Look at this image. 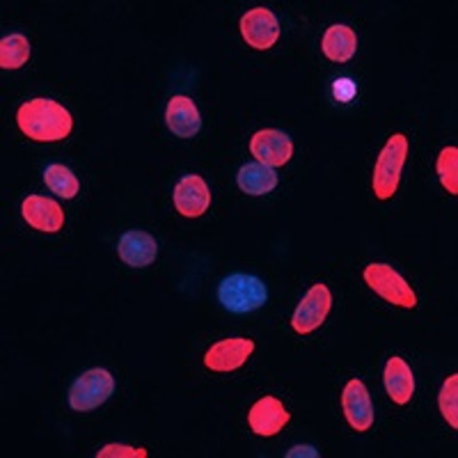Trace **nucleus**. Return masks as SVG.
<instances>
[{"instance_id": "nucleus-17", "label": "nucleus", "mask_w": 458, "mask_h": 458, "mask_svg": "<svg viewBox=\"0 0 458 458\" xmlns=\"http://www.w3.org/2000/svg\"><path fill=\"white\" fill-rule=\"evenodd\" d=\"M323 53L333 63H349L351 57L355 55V48H358V35H355L353 28L344 26V23H335L326 30L323 35Z\"/></svg>"}, {"instance_id": "nucleus-5", "label": "nucleus", "mask_w": 458, "mask_h": 458, "mask_svg": "<svg viewBox=\"0 0 458 458\" xmlns=\"http://www.w3.org/2000/svg\"><path fill=\"white\" fill-rule=\"evenodd\" d=\"M365 282L369 284L371 292L378 293L380 298H386L387 302H392L396 308H417V296L412 292V286L392 266L369 264L365 268Z\"/></svg>"}, {"instance_id": "nucleus-8", "label": "nucleus", "mask_w": 458, "mask_h": 458, "mask_svg": "<svg viewBox=\"0 0 458 458\" xmlns=\"http://www.w3.org/2000/svg\"><path fill=\"white\" fill-rule=\"evenodd\" d=\"M241 35L248 47L257 48V51H268L280 39V23L271 10L255 7L241 19Z\"/></svg>"}, {"instance_id": "nucleus-6", "label": "nucleus", "mask_w": 458, "mask_h": 458, "mask_svg": "<svg viewBox=\"0 0 458 458\" xmlns=\"http://www.w3.org/2000/svg\"><path fill=\"white\" fill-rule=\"evenodd\" d=\"M330 308H333V293L326 284H314L305 298L298 302L296 312L292 317V328L298 335H310L326 321Z\"/></svg>"}, {"instance_id": "nucleus-10", "label": "nucleus", "mask_w": 458, "mask_h": 458, "mask_svg": "<svg viewBox=\"0 0 458 458\" xmlns=\"http://www.w3.org/2000/svg\"><path fill=\"white\" fill-rule=\"evenodd\" d=\"M342 408L344 417H346V422L351 424L353 431H369L371 424H374V406H371L369 390H367L362 380L353 378L346 383L342 392Z\"/></svg>"}, {"instance_id": "nucleus-13", "label": "nucleus", "mask_w": 458, "mask_h": 458, "mask_svg": "<svg viewBox=\"0 0 458 458\" xmlns=\"http://www.w3.org/2000/svg\"><path fill=\"white\" fill-rule=\"evenodd\" d=\"M21 214L26 223L37 232H47V234H55L64 227V211L55 199L42 198V195H30L23 199Z\"/></svg>"}, {"instance_id": "nucleus-14", "label": "nucleus", "mask_w": 458, "mask_h": 458, "mask_svg": "<svg viewBox=\"0 0 458 458\" xmlns=\"http://www.w3.org/2000/svg\"><path fill=\"white\" fill-rule=\"evenodd\" d=\"M117 252H120V259L131 268H147L157 261L158 243L154 236L142 232V229H131V232L122 234Z\"/></svg>"}, {"instance_id": "nucleus-7", "label": "nucleus", "mask_w": 458, "mask_h": 458, "mask_svg": "<svg viewBox=\"0 0 458 458\" xmlns=\"http://www.w3.org/2000/svg\"><path fill=\"white\" fill-rule=\"evenodd\" d=\"M252 353H255V342L252 339H223V342H216L204 353V367L211 371H220V374H229V371L241 369Z\"/></svg>"}, {"instance_id": "nucleus-2", "label": "nucleus", "mask_w": 458, "mask_h": 458, "mask_svg": "<svg viewBox=\"0 0 458 458\" xmlns=\"http://www.w3.org/2000/svg\"><path fill=\"white\" fill-rule=\"evenodd\" d=\"M218 301L227 312L248 314L264 308L268 301V289L257 276L248 273H234L225 277L218 286Z\"/></svg>"}, {"instance_id": "nucleus-25", "label": "nucleus", "mask_w": 458, "mask_h": 458, "mask_svg": "<svg viewBox=\"0 0 458 458\" xmlns=\"http://www.w3.org/2000/svg\"><path fill=\"white\" fill-rule=\"evenodd\" d=\"M293 456H312V458H317L318 452H314L312 447H308V445H305V447H293L292 452L286 454V458H293Z\"/></svg>"}, {"instance_id": "nucleus-23", "label": "nucleus", "mask_w": 458, "mask_h": 458, "mask_svg": "<svg viewBox=\"0 0 458 458\" xmlns=\"http://www.w3.org/2000/svg\"><path fill=\"white\" fill-rule=\"evenodd\" d=\"M97 458H147V449L129 447V445H106Z\"/></svg>"}, {"instance_id": "nucleus-15", "label": "nucleus", "mask_w": 458, "mask_h": 458, "mask_svg": "<svg viewBox=\"0 0 458 458\" xmlns=\"http://www.w3.org/2000/svg\"><path fill=\"white\" fill-rule=\"evenodd\" d=\"M165 122L167 129L177 138H183V140L198 136L199 129H202V117H199L198 106L191 97H183V94H177V97L170 99L165 110Z\"/></svg>"}, {"instance_id": "nucleus-22", "label": "nucleus", "mask_w": 458, "mask_h": 458, "mask_svg": "<svg viewBox=\"0 0 458 458\" xmlns=\"http://www.w3.org/2000/svg\"><path fill=\"white\" fill-rule=\"evenodd\" d=\"M437 406H440V412L449 422V427L458 428V376H449L443 383V390H440V396H437Z\"/></svg>"}, {"instance_id": "nucleus-3", "label": "nucleus", "mask_w": 458, "mask_h": 458, "mask_svg": "<svg viewBox=\"0 0 458 458\" xmlns=\"http://www.w3.org/2000/svg\"><path fill=\"white\" fill-rule=\"evenodd\" d=\"M408 157V138L394 133L387 138L386 147L380 149L378 161L374 165V193L378 199H390L399 191L401 170Z\"/></svg>"}, {"instance_id": "nucleus-19", "label": "nucleus", "mask_w": 458, "mask_h": 458, "mask_svg": "<svg viewBox=\"0 0 458 458\" xmlns=\"http://www.w3.org/2000/svg\"><path fill=\"white\" fill-rule=\"evenodd\" d=\"M44 182H47V186L51 188V193H55L57 198L73 199L79 195V179H76V174L69 167L60 165V163H53V165L47 167Z\"/></svg>"}, {"instance_id": "nucleus-18", "label": "nucleus", "mask_w": 458, "mask_h": 458, "mask_svg": "<svg viewBox=\"0 0 458 458\" xmlns=\"http://www.w3.org/2000/svg\"><path fill=\"white\" fill-rule=\"evenodd\" d=\"M236 183L245 195H266L277 186V172L264 163H245L236 174Z\"/></svg>"}, {"instance_id": "nucleus-21", "label": "nucleus", "mask_w": 458, "mask_h": 458, "mask_svg": "<svg viewBox=\"0 0 458 458\" xmlns=\"http://www.w3.org/2000/svg\"><path fill=\"white\" fill-rule=\"evenodd\" d=\"M437 177L449 195H458V149L445 147L437 157Z\"/></svg>"}, {"instance_id": "nucleus-9", "label": "nucleus", "mask_w": 458, "mask_h": 458, "mask_svg": "<svg viewBox=\"0 0 458 458\" xmlns=\"http://www.w3.org/2000/svg\"><path fill=\"white\" fill-rule=\"evenodd\" d=\"M250 151L252 157L257 158V163H264L268 167H282L292 161L293 157V142L292 138L282 133L277 129H264L257 131L250 140Z\"/></svg>"}, {"instance_id": "nucleus-11", "label": "nucleus", "mask_w": 458, "mask_h": 458, "mask_svg": "<svg viewBox=\"0 0 458 458\" xmlns=\"http://www.w3.org/2000/svg\"><path fill=\"white\" fill-rule=\"evenodd\" d=\"M174 207L183 218H199L211 207V191L199 174H188L174 186Z\"/></svg>"}, {"instance_id": "nucleus-16", "label": "nucleus", "mask_w": 458, "mask_h": 458, "mask_svg": "<svg viewBox=\"0 0 458 458\" xmlns=\"http://www.w3.org/2000/svg\"><path fill=\"white\" fill-rule=\"evenodd\" d=\"M383 380H386V390L390 399L399 406H406L415 394V376H412V369L403 358L394 355V358L387 360Z\"/></svg>"}, {"instance_id": "nucleus-20", "label": "nucleus", "mask_w": 458, "mask_h": 458, "mask_svg": "<svg viewBox=\"0 0 458 458\" xmlns=\"http://www.w3.org/2000/svg\"><path fill=\"white\" fill-rule=\"evenodd\" d=\"M30 60V42L23 35H7L0 39V67L19 69Z\"/></svg>"}, {"instance_id": "nucleus-4", "label": "nucleus", "mask_w": 458, "mask_h": 458, "mask_svg": "<svg viewBox=\"0 0 458 458\" xmlns=\"http://www.w3.org/2000/svg\"><path fill=\"white\" fill-rule=\"evenodd\" d=\"M114 378L108 369H89L73 380L69 387V406L76 412H89L94 408L104 406L113 396Z\"/></svg>"}, {"instance_id": "nucleus-24", "label": "nucleus", "mask_w": 458, "mask_h": 458, "mask_svg": "<svg viewBox=\"0 0 458 458\" xmlns=\"http://www.w3.org/2000/svg\"><path fill=\"white\" fill-rule=\"evenodd\" d=\"M333 94L337 101H342V104H349L355 94H358V88H355V83L351 79H337L333 85Z\"/></svg>"}, {"instance_id": "nucleus-1", "label": "nucleus", "mask_w": 458, "mask_h": 458, "mask_svg": "<svg viewBox=\"0 0 458 458\" xmlns=\"http://www.w3.org/2000/svg\"><path fill=\"white\" fill-rule=\"evenodd\" d=\"M23 136L35 142H57L72 133L73 120L64 106L53 99H30L16 113Z\"/></svg>"}, {"instance_id": "nucleus-12", "label": "nucleus", "mask_w": 458, "mask_h": 458, "mask_svg": "<svg viewBox=\"0 0 458 458\" xmlns=\"http://www.w3.org/2000/svg\"><path fill=\"white\" fill-rule=\"evenodd\" d=\"M289 420H292V412L286 411L284 403L276 396H261L248 412V424L252 433L261 437L277 436L289 424Z\"/></svg>"}]
</instances>
